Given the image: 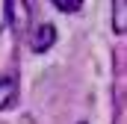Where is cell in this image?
<instances>
[{
    "label": "cell",
    "instance_id": "6da1fadb",
    "mask_svg": "<svg viewBox=\"0 0 127 124\" xmlns=\"http://www.w3.org/2000/svg\"><path fill=\"white\" fill-rule=\"evenodd\" d=\"M53 38H56V30L50 24H41V30H35V35H32V50H47L53 44Z\"/></svg>",
    "mask_w": 127,
    "mask_h": 124
},
{
    "label": "cell",
    "instance_id": "7a4b0ae2",
    "mask_svg": "<svg viewBox=\"0 0 127 124\" xmlns=\"http://www.w3.org/2000/svg\"><path fill=\"white\" fill-rule=\"evenodd\" d=\"M15 80L12 77H0V109H6L12 100H15Z\"/></svg>",
    "mask_w": 127,
    "mask_h": 124
},
{
    "label": "cell",
    "instance_id": "3957f363",
    "mask_svg": "<svg viewBox=\"0 0 127 124\" xmlns=\"http://www.w3.org/2000/svg\"><path fill=\"white\" fill-rule=\"evenodd\" d=\"M124 15H127L124 12V0H115V32H124V27H127Z\"/></svg>",
    "mask_w": 127,
    "mask_h": 124
},
{
    "label": "cell",
    "instance_id": "277c9868",
    "mask_svg": "<svg viewBox=\"0 0 127 124\" xmlns=\"http://www.w3.org/2000/svg\"><path fill=\"white\" fill-rule=\"evenodd\" d=\"M56 9H62V12H77L80 6H83V0H50Z\"/></svg>",
    "mask_w": 127,
    "mask_h": 124
},
{
    "label": "cell",
    "instance_id": "5b68a950",
    "mask_svg": "<svg viewBox=\"0 0 127 124\" xmlns=\"http://www.w3.org/2000/svg\"><path fill=\"white\" fill-rule=\"evenodd\" d=\"M6 15H9V12H6V0H0V30L6 27Z\"/></svg>",
    "mask_w": 127,
    "mask_h": 124
}]
</instances>
